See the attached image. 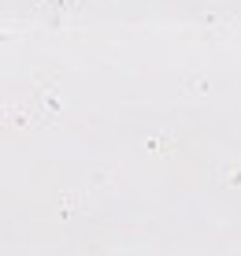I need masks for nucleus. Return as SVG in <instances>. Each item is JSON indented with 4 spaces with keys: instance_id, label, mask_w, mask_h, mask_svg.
Here are the masks:
<instances>
[]
</instances>
